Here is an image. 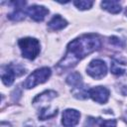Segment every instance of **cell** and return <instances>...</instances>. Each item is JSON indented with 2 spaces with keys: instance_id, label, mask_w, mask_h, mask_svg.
Returning a JSON list of instances; mask_svg holds the SVG:
<instances>
[{
  "instance_id": "obj_15",
  "label": "cell",
  "mask_w": 127,
  "mask_h": 127,
  "mask_svg": "<svg viewBox=\"0 0 127 127\" xmlns=\"http://www.w3.org/2000/svg\"><path fill=\"white\" fill-rule=\"evenodd\" d=\"M65 80H66V82H67L70 86H72V87H76V86L82 84L81 75H80L78 72H76V71L69 73V74L67 75V77H66Z\"/></svg>"
},
{
  "instance_id": "obj_17",
  "label": "cell",
  "mask_w": 127,
  "mask_h": 127,
  "mask_svg": "<svg viewBox=\"0 0 127 127\" xmlns=\"http://www.w3.org/2000/svg\"><path fill=\"white\" fill-rule=\"evenodd\" d=\"M116 120L115 119H100L99 127H115Z\"/></svg>"
},
{
  "instance_id": "obj_1",
  "label": "cell",
  "mask_w": 127,
  "mask_h": 127,
  "mask_svg": "<svg viewBox=\"0 0 127 127\" xmlns=\"http://www.w3.org/2000/svg\"><path fill=\"white\" fill-rule=\"evenodd\" d=\"M101 48V40L95 34L82 35L72 40L66 48L64 57L58 63L57 67L63 70L73 67L83 58Z\"/></svg>"
},
{
  "instance_id": "obj_5",
  "label": "cell",
  "mask_w": 127,
  "mask_h": 127,
  "mask_svg": "<svg viewBox=\"0 0 127 127\" xmlns=\"http://www.w3.org/2000/svg\"><path fill=\"white\" fill-rule=\"evenodd\" d=\"M25 73V69L20 64H8L2 67L1 78L5 85L9 86L14 82L15 76H20Z\"/></svg>"
},
{
  "instance_id": "obj_6",
  "label": "cell",
  "mask_w": 127,
  "mask_h": 127,
  "mask_svg": "<svg viewBox=\"0 0 127 127\" xmlns=\"http://www.w3.org/2000/svg\"><path fill=\"white\" fill-rule=\"evenodd\" d=\"M86 72L94 79H101L107 73L106 64L101 60H93L87 65Z\"/></svg>"
},
{
  "instance_id": "obj_22",
  "label": "cell",
  "mask_w": 127,
  "mask_h": 127,
  "mask_svg": "<svg viewBox=\"0 0 127 127\" xmlns=\"http://www.w3.org/2000/svg\"><path fill=\"white\" fill-rule=\"evenodd\" d=\"M125 15L127 16V9H126V11H125Z\"/></svg>"
},
{
  "instance_id": "obj_13",
  "label": "cell",
  "mask_w": 127,
  "mask_h": 127,
  "mask_svg": "<svg viewBox=\"0 0 127 127\" xmlns=\"http://www.w3.org/2000/svg\"><path fill=\"white\" fill-rule=\"evenodd\" d=\"M101 7L112 13V14H117L121 11V5L118 1H115V0H111V1H102L101 2Z\"/></svg>"
},
{
  "instance_id": "obj_4",
  "label": "cell",
  "mask_w": 127,
  "mask_h": 127,
  "mask_svg": "<svg viewBox=\"0 0 127 127\" xmlns=\"http://www.w3.org/2000/svg\"><path fill=\"white\" fill-rule=\"evenodd\" d=\"M51 73H52V71H51L50 67L44 66V67L38 68L35 71H33L26 78V80L23 82V86L27 89L34 88L38 84H41V83H44L45 81H47L48 78L51 76Z\"/></svg>"
},
{
  "instance_id": "obj_16",
  "label": "cell",
  "mask_w": 127,
  "mask_h": 127,
  "mask_svg": "<svg viewBox=\"0 0 127 127\" xmlns=\"http://www.w3.org/2000/svg\"><path fill=\"white\" fill-rule=\"evenodd\" d=\"M73 4L79 10H86V9L91 8V6L93 5V2L92 1H86V0H79V1H74Z\"/></svg>"
},
{
  "instance_id": "obj_14",
  "label": "cell",
  "mask_w": 127,
  "mask_h": 127,
  "mask_svg": "<svg viewBox=\"0 0 127 127\" xmlns=\"http://www.w3.org/2000/svg\"><path fill=\"white\" fill-rule=\"evenodd\" d=\"M71 92H72V95L77 99H86L89 96V89L82 84L76 87H73Z\"/></svg>"
},
{
  "instance_id": "obj_7",
  "label": "cell",
  "mask_w": 127,
  "mask_h": 127,
  "mask_svg": "<svg viewBox=\"0 0 127 127\" xmlns=\"http://www.w3.org/2000/svg\"><path fill=\"white\" fill-rule=\"evenodd\" d=\"M89 97L93 101L103 104L106 103L109 98V90L104 86H95L89 89Z\"/></svg>"
},
{
  "instance_id": "obj_9",
  "label": "cell",
  "mask_w": 127,
  "mask_h": 127,
  "mask_svg": "<svg viewBox=\"0 0 127 127\" xmlns=\"http://www.w3.org/2000/svg\"><path fill=\"white\" fill-rule=\"evenodd\" d=\"M26 12L31 17V19L37 22L43 21L45 17L49 14V10L46 7L41 6V5H32L29 8H27Z\"/></svg>"
},
{
  "instance_id": "obj_2",
  "label": "cell",
  "mask_w": 127,
  "mask_h": 127,
  "mask_svg": "<svg viewBox=\"0 0 127 127\" xmlns=\"http://www.w3.org/2000/svg\"><path fill=\"white\" fill-rule=\"evenodd\" d=\"M56 96H57V92L56 91H54V90H46V91L42 92L41 94L37 95L34 98L33 104L35 106H39L40 107V113H39L40 120L50 119V118H53L54 116L57 115L58 109L57 108H51V106L48 105L49 102L51 100H53Z\"/></svg>"
},
{
  "instance_id": "obj_3",
  "label": "cell",
  "mask_w": 127,
  "mask_h": 127,
  "mask_svg": "<svg viewBox=\"0 0 127 127\" xmlns=\"http://www.w3.org/2000/svg\"><path fill=\"white\" fill-rule=\"evenodd\" d=\"M22 56L28 60H34L40 54V42L35 38H23L18 41Z\"/></svg>"
},
{
  "instance_id": "obj_21",
  "label": "cell",
  "mask_w": 127,
  "mask_h": 127,
  "mask_svg": "<svg viewBox=\"0 0 127 127\" xmlns=\"http://www.w3.org/2000/svg\"><path fill=\"white\" fill-rule=\"evenodd\" d=\"M125 118H126V122H127V110H126V112H125Z\"/></svg>"
},
{
  "instance_id": "obj_20",
  "label": "cell",
  "mask_w": 127,
  "mask_h": 127,
  "mask_svg": "<svg viewBox=\"0 0 127 127\" xmlns=\"http://www.w3.org/2000/svg\"><path fill=\"white\" fill-rule=\"evenodd\" d=\"M110 43L111 44H114L116 46H123V43H121L120 39L117 38V37H111L110 38Z\"/></svg>"
},
{
  "instance_id": "obj_19",
  "label": "cell",
  "mask_w": 127,
  "mask_h": 127,
  "mask_svg": "<svg viewBox=\"0 0 127 127\" xmlns=\"http://www.w3.org/2000/svg\"><path fill=\"white\" fill-rule=\"evenodd\" d=\"M24 127H58L57 125H55V124H48V123H44V124H41V125H37L34 121H28L26 124H25V126Z\"/></svg>"
},
{
  "instance_id": "obj_18",
  "label": "cell",
  "mask_w": 127,
  "mask_h": 127,
  "mask_svg": "<svg viewBox=\"0 0 127 127\" xmlns=\"http://www.w3.org/2000/svg\"><path fill=\"white\" fill-rule=\"evenodd\" d=\"M118 85H119V90L122 94L124 95H127V77L125 78H122L119 82H118Z\"/></svg>"
},
{
  "instance_id": "obj_11",
  "label": "cell",
  "mask_w": 127,
  "mask_h": 127,
  "mask_svg": "<svg viewBox=\"0 0 127 127\" xmlns=\"http://www.w3.org/2000/svg\"><path fill=\"white\" fill-rule=\"evenodd\" d=\"M67 22L60 15H55L48 23V27L51 31H59L66 27Z\"/></svg>"
},
{
  "instance_id": "obj_12",
  "label": "cell",
  "mask_w": 127,
  "mask_h": 127,
  "mask_svg": "<svg viewBox=\"0 0 127 127\" xmlns=\"http://www.w3.org/2000/svg\"><path fill=\"white\" fill-rule=\"evenodd\" d=\"M110 69L111 72L115 75H123L125 72V64L121 60L117 58H113L111 61Z\"/></svg>"
},
{
  "instance_id": "obj_10",
  "label": "cell",
  "mask_w": 127,
  "mask_h": 127,
  "mask_svg": "<svg viewBox=\"0 0 127 127\" xmlns=\"http://www.w3.org/2000/svg\"><path fill=\"white\" fill-rule=\"evenodd\" d=\"M12 5H14V10L8 14V18L13 21H21L25 18V12H24V6L26 5L25 1H14L11 2Z\"/></svg>"
},
{
  "instance_id": "obj_8",
  "label": "cell",
  "mask_w": 127,
  "mask_h": 127,
  "mask_svg": "<svg viewBox=\"0 0 127 127\" xmlns=\"http://www.w3.org/2000/svg\"><path fill=\"white\" fill-rule=\"evenodd\" d=\"M80 113L75 109H65L63 112L62 123L64 127H72L79 121Z\"/></svg>"
}]
</instances>
